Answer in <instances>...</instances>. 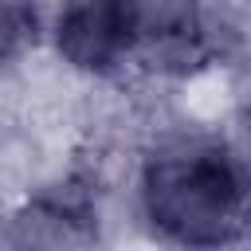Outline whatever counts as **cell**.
<instances>
[{
	"label": "cell",
	"mask_w": 251,
	"mask_h": 251,
	"mask_svg": "<svg viewBox=\"0 0 251 251\" xmlns=\"http://www.w3.org/2000/svg\"><path fill=\"white\" fill-rule=\"evenodd\" d=\"M141 208L165 239L192 251H216L243 231L247 180L227 145L180 137L145 161Z\"/></svg>",
	"instance_id": "6da1fadb"
},
{
	"label": "cell",
	"mask_w": 251,
	"mask_h": 251,
	"mask_svg": "<svg viewBox=\"0 0 251 251\" xmlns=\"http://www.w3.org/2000/svg\"><path fill=\"white\" fill-rule=\"evenodd\" d=\"M8 251H98V208L78 184L35 192L8 220Z\"/></svg>",
	"instance_id": "7a4b0ae2"
},
{
	"label": "cell",
	"mask_w": 251,
	"mask_h": 251,
	"mask_svg": "<svg viewBox=\"0 0 251 251\" xmlns=\"http://www.w3.org/2000/svg\"><path fill=\"white\" fill-rule=\"evenodd\" d=\"M55 43L67 63L78 71H118L133 63V43H137V4L126 0H90V4H71L55 20Z\"/></svg>",
	"instance_id": "3957f363"
},
{
	"label": "cell",
	"mask_w": 251,
	"mask_h": 251,
	"mask_svg": "<svg viewBox=\"0 0 251 251\" xmlns=\"http://www.w3.org/2000/svg\"><path fill=\"white\" fill-rule=\"evenodd\" d=\"M39 31V12L27 4H0V59L27 47Z\"/></svg>",
	"instance_id": "277c9868"
}]
</instances>
